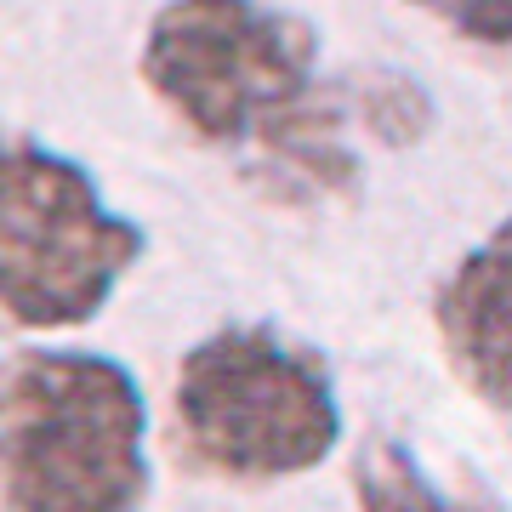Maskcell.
I'll use <instances>...</instances> for the list:
<instances>
[{"label":"cell","instance_id":"cell-6","mask_svg":"<svg viewBox=\"0 0 512 512\" xmlns=\"http://www.w3.org/2000/svg\"><path fill=\"white\" fill-rule=\"evenodd\" d=\"M353 495H359V512H478L467 501H450L399 439H370L359 450Z\"/></svg>","mask_w":512,"mask_h":512},{"label":"cell","instance_id":"cell-7","mask_svg":"<svg viewBox=\"0 0 512 512\" xmlns=\"http://www.w3.org/2000/svg\"><path fill=\"white\" fill-rule=\"evenodd\" d=\"M427 18H439L444 29H456L473 46L490 52H512V0H404Z\"/></svg>","mask_w":512,"mask_h":512},{"label":"cell","instance_id":"cell-1","mask_svg":"<svg viewBox=\"0 0 512 512\" xmlns=\"http://www.w3.org/2000/svg\"><path fill=\"white\" fill-rule=\"evenodd\" d=\"M6 512H143L148 393L114 353L29 348L6 370Z\"/></svg>","mask_w":512,"mask_h":512},{"label":"cell","instance_id":"cell-3","mask_svg":"<svg viewBox=\"0 0 512 512\" xmlns=\"http://www.w3.org/2000/svg\"><path fill=\"white\" fill-rule=\"evenodd\" d=\"M137 74L200 143L251 160L319 92V35L268 0H165Z\"/></svg>","mask_w":512,"mask_h":512},{"label":"cell","instance_id":"cell-4","mask_svg":"<svg viewBox=\"0 0 512 512\" xmlns=\"http://www.w3.org/2000/svg\"><path fill=\"white\" fill-rule=\"evenodd\" d=\"M148 234L120 217L80 160L6 137L0 148V302L23 330L92 325L120 279L143 262Z\"/></svg>","mask_w":512,"mask_h":512},{"label":"cell","instance_id":"cell-5","mask_svg":"<svg viewBox=\"0 0 512 512\" xmlns=\"http://www.w3.org/2000/svg\"><path fill=\"white\" fill-rule=\"evenodd\" d=\"M433 325L461 382L512 416V217L450 268L433 296Z\"/></svg>","mask_w":512,"mask_h":512},{"label":"cell","instance_id":"cell-2","mask_svg":"<svg viewBox=\"0 0 512 512\" xmlns=\"http://www.w3.org/2000/svg\"><path fill=\"white\" fill-rule=\"evenodd\" d=\"M177 444L217 478H296L336 456L348 433L336 376L274 325H222L177 359Z\"/></svg>","mask_w":512,"mask_h":512}]
</instances>
